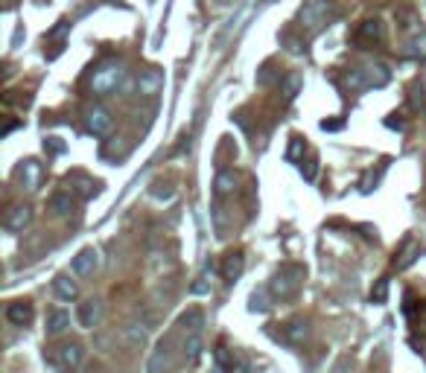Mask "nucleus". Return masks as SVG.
I'll list each match as a JSON object with an SVG mask.
<instances>
[{"label": "nucleus", "mask_w": 426, "mask_h": 373, "mask_svg": "<svg viewBox=\"0 0 426 373\" xmlns=\"http://www.w3.org/2000/svg\"><path fill=\"white\" fill-rule=\"evenodd\" d=\"M6 318H9V324H15V327H27L30 321H32V306L30 303H9L6 309Z\"/></svg>", "instance_id": "17"}, {"label": "nucleus", "mask_w": 426, "mask_h": 373, "mask_svg": "<svg viewBox=\"0 0 426 373\" xmlns=\"http://www.w3.org/2000/svg\"><path fill=\"white\" fill-rule=\"evenodd\" d=\"M105 155H126V146H123V143H111Z\"/></svg>", "instance_id": "36"}, {"label": "nucleus", "mask_w": 426, "mask_h": 373, "mask_svg": "<svg viewBox=\"0 0 426 373\" xmlns=\"http://www.w3.org/2000/svg\"><path fill=\"white\" fill-rule=\"evenodd\" d=\"M126 79V70L123 65H105L94 73V79H91V88L94 94H100V96H108V94H114L120 85H123Z\"/></svg>", "instance_id": "4"}, {"label": "nucleus", "mask_w": 426, "mask_h": 373, "mask_svg": "<svg viewBox=\"0 0 426 373\" xmlns=\"http://www.w3.org/2000/svg\"><path fill=\"white\" fill-rule=\"evenodd\" d=\"M275 82H281V73H277L272 65H263L260 73H257V85H275Z\"/></svg>", "instance_id": "26"}, {"label": "nucleus", "mask_w": 426, "mask_h": 373, "mask_svg": "<svg viewBox=\"0 0 426 373\" xmlns=\"http://www.w3.org/2000/svg\"><path fill=\"white\" fill-rule=\"evenodd\" d=\"M126 335H129L131 344H143V341H146V330H140V327H135V324L126 330Z\"/></svg>", "instance_id": "31"}, {"label": "nucleus", "mask_w": 426, "mask_h": 373, "mask_svg": "<svg viewBox=\"0 0 426 373\" xmlns=\"http://www.w3.org/2000/svg\"><path fill=\"white\" fill-rule=\"evenodd\" d=\"M41 181H44V167L35 158H27L21 164V184H23V190H27V193H39Z\"/></svg>", "instance_id": "8"}, {"label": "nucleus", "mask_w": 426, "mask_h": 373, "mask_svg": "<svg viewBox=\"0 0 426 373\" xmlns=\"http://www.w3.org/2000/svg\"><path fill=\"white\" fill-rule=\"evenodd\" d=\"M242 268H246V257H242L239 251H237V254H228V257H225V266H222V277H225L228 283H237L239 275H242Z\"/></svg>", "instance_id": "16"}, {"label": "nucleus", "mask_w": 426, "mask_h": 373, "mask_svg": "<svg viewBox=\"0 0 426 373\" xmlns=\"http://www.w3.org/2000/svg\"><path fill=\"white\" fill-rule=\"evenodd\" d=\"M211 275H213V268L208 266V268L202 271L199 283H193V295H204V292H211Z\"/></svg>", "instance_id": "27"}, {"label": "nucleus", "mask_w": 426, "mask_h": 373, "mask_svg": "<svg viewBox=\"0 0 426 373\" xmlns=\"http://www.w3.org/2000/svg\"><path fill=\"white\" fill-rule=\"evenodd\" d=\"M216 195H228V193H234V186H237V175H234V172H219V175H216Z\"/></svg>", "instance_id": "25"}, {"label": "nucleus", "mask_w": 426, "mask_h": 373, "mask_svg": "<svg viewBox=\"0 0 426 373\" xmlns=\"http://www.w3.org/2000/svg\"><path fill=\"white\" fill-rule=\"evenodd\" d=\"M178 324L184 327L187 332H202V327H204V312H202V309H187V312L181 315Z\"/></svg>", "instance_id": "20"}, {"label": "nucleus", "mask_w": 426, "mask_h": 373, "mask_svg": "<svg viewBox=\"0 0 426 373\" xmlns=\"http://www.w3.org/2000/svg\"><path fill=\"white\" fill-rule=\"evenodd\" d=\"M423 103H426V96H423V88H420V85H418V88L412 91V111L423 108Z\"/></svg>", "instance_id": "33"}, {"label": "nucleus", "mask_w": 426, "mask_h": 373, "mask_svg": "<svg viewBox=\"0 0 426 373\" xmlns=\"http://www.w3.org/2000/svg\"><path fill=\"white\" fill-rule=\"evenodd\" d=\"M100 321H103V301H100V297H91V301H85L79 306V324L82 327L94 330Z\"/></svg>", "instance_id": "13"}, {"label": "nucleus", "mask_w": 426, "mask_h": 373, "mask_svg": "<svg viewBox=\"0 0 426 373\" xmlns=\"http://www.w3.org/2000/svg\"><path fill=\"white\" fill-rule=\"evenodd\" d=\"M301 149H303V140H301V138H292V146H289V152H286V160H298Z\"/></svg>", "instance_id": "32"}, {"label": "nucleus", "mask_w": 426, "mask_h": 373, "mask_svg": "<svg viewBox=\"0 0 426 373\" xmlns=\"http://www.w3.org/2000/svg\"><path fill=\"white\" fill-rule=\"evenodd\" d=\"M82 359H85L82 344L70 341V344L56 347V350H53V356H50V362H53L58 370H76V367L82 365Z\"/></svg>", "instance_id": "5"}, {"label": "nucleus", "mask_w": 426, "mask_h": 373, "mask_svg": "<svg viewBox=\"0 0 426 373\" xmlns=\"http://www.w3.org/2000/svg\"><path fill=\"white\" fill-rule=\"evenodd\" d=\"M50 210L56 216H70V210H73V198H70V190L67 193H56L50 198Z\"/></svg>", "instance_id": "24"}, {"label": "nucleus", "mask_w": 426, "mask_h": 373, "mask_svg": "<svg viewBox=\"0 0 426 373\" xmlns=\"http://www.w3.org/2000/svg\"><path fill=\"white\" fill-rule=\"evenodd\" d=\"M385 39V27H383V21H362L359 23V30L354 32V41L359 47H374V44H380Z\"/></svg>", "instance_id": "7"}, {"label": "nucleus", "mask_w": 426, "mask_h": 373, "mask_svg": "<svg viewBox=\"0 0 426 373\" xmlns=\"http://www.w3.org/2000/svg\"><path fill=\"white\" fill-rule=\"evenodd\" d=\"M44 149H47V152H53V155H62L65 152V146L58 143V138H47L44 140Z\"/></svg>", "instance_id": "34"}, {"label": "nucleus", "mask_w": 426, "mask_h": 373, "mask_svg": "<svg viewBox=\"0 0 426 373\" xmlns=\"http://www.w3.org/2000/svg\"><path fill=\"white\" fill-rule=\"evenodd\" d=\"M32 222V207H27V204H15L6 213V219H3V228L6 231H12V233H21L23 228H27Z\"/></svg>", "instance_id": "11"}, {"label": "nucleus", "mask_w": 426, "mask_h": 373, "mask_svg": "<svg viewBox=\"0 0 426 373\" xmlns=\"http://www.w3.org/2000/svg\"><path fill=\"white\" fill-rule=\"evenodd\" d=\"M67 186H70V193H76L79 198H94L96 195V190H100V184H96L94 178H88L85 172H70L67 175Z\"/></svg>", "instance_id": "10"}, {"label": "nucleus", "mask_w": 426, "mask_h": 373, "mask_svg": "<svg viewBox=\"0 0 426 373\" xmlns=\"http://www.w3.org/2000/svg\"><path fill=\"white\" fill-rule=\"evenodd\" d=\"M301 85H303V76H301V73H289V76H284V79H281V88H284L286 103H292V99L298 96Z\"/></svg>", "instance_id": "23"}, {"label": "nucleus", "mask_w": 426, "mask_h": 373, "mask_svg": "<svg viewBox=\"0 0 426 373\" xmlns=\"http://www.w3.org/2000/svg\"><path fill=\"white\" fill-rule=\"evenodd\" d=\"M202 356V332H187V341H184V359L187 365H196Z\"/></svg>", "instance_id": "19"}, {"label": "nucleus", "mask_w": 426, "mask_h": 373, "mask_svg": "<svg viewBox=\"0 0 426 373\" xmlns=\"http://www.w3.org/2000/svg\"><path fill=\"white\" fill-rule=\"evenodd\" d=\"M96 266H100V254L94 251V248H82V251L73 257V275L76 277H91L94 271H96Z\"/></svg>", "instance_id": "9"}, {"label": "nucleus", "mask_w": 426, "mask_h": 373, "mask_svg": "<svg viewBox=\"0 0 426 373\" xmlns=\"http://www.w3.org/2000/svg\"><path fill=\"white\" fill-rule=\"evenodd\" d=\"M53 289H56V295L62 297V301H73V297L79 295V289H76V283H73L67 275H62V277H56L53 280Z\"/></svg>", "instance_id": "21"}, {"label": "nucleus", "mask_w": 426, "mask_h": 373, "mask_svg": "<svg viewBox=\"0 0 426 373\" xmlns=\"http://www.w3.org/2000/svg\"><path fill=\"white\" fill-rule=\"evenodd\" d=\"M406 56H412V58H420V61H426V32H418V35H412V39L406 41Z\"/></svg>", "instance_id": "22"}, {"label": "nucleus", "mask_w": 426, "mask_h": 373, "mask_svg": "<svg viewBox=\"0 0 426 373\" xmlns=\"http://www.w3.org/2000/svg\"><path fill=\"white\" fill-rule=\"evenodd\" d=\"M67 27H70V23H67V21H62V23H58V27H56L50 35H47V39H62V35L67 32Z\"/></svg>", "instance_id": "35"}, {"label": "nucleus", "mask_w": 426, "mask_h": 373, "mask_svg": "<svg viewBox=\"0 0 426 373\" xmlns=\"http://www.w3.org/2000/svg\"><path fill=\"white\" fill-rule=\"evenodd\" d=\"M388 70L383 65H371V67H356L348 73V88L350 91H371V88H383L388 85Z\"/></svg>", "instance_id": "3"}, {"label": "nucleus", "mask_w": 426, "mask_h": 373, "mask_svg": "<svg viewBox=\"0 0 426 373\" xmlns=\"http://www.w3.org/2000/svg\"><path fill=\"white\" fill-rule=\"evenodd\" d=\"M161 88H164V73L161 70H143L138 76V91L143 96H155Z\"/></svg>", "instance_id": "14"}, {"label": "nucleus", "mask_w": 426, "mask_h": 373, "mask_svg": "<svg viewBox=\"0 0 426 373\" xmlns=\"http://www.w3.org/2000/svg\"><path fill=\"white\" fill-rule=\"evenodd\" d=\"M111 126H114V120H111V114H108L105 108H91L88 111V131L91 134H96V138H105V134L111 131Z\"/></svg>", "instance_id": "12"}, {"label": "nucleus", "mask_w": 426, "mask_h": 373, "mask_svg": "<svg viewBox=\"0 0 426 373\" xmlns=\"http://www.w3.org/2000/svg\"><path fill=\"white\" fill-rule=\"evenodd\" d=\"M321 129H330V131H336V129H342V122H327V120H324V122H321Z\"/></svg>", "instance_id": "37"}, {"label": "nucleus", "mask_w": 426, "mask_h": 373, "mask_svg": "<svg viewBox=\"0 0 426 373\" xmlns=\"http://www.w3.org/2000/svg\"><path fill=\"white\" fill-rule=\"evenodd\" d=\"M248 309H251V312H260V315L269 312V303H266V289H260V292L251 295V306H248Z\"/></svg>", "instance_id": "28"}, {"label": "nucleus", "mask_w": 426, "mask_h": 373, "mask_svg": "<svg viewBox=\"0 0 426 373\" xmlns=\"http://www.w3.org/2000/svg\"><path fill=\"white\" fill-rule=\"evenodd\" d=\"M70 327V312L67 309H50V312H47V335H50V339H56V335H62L65 330Z\"/></svg>", "instance_id": "15"}, {"label": "nucleus", "mask_w": 426, "mask_h": 373, "mask_svg": "<svg viewBox=\"0 0 426 373\" xmlns=\"http://www.w3.org/2000/svg\"><path fill=\"white\" fill-rule=\"evenodd\" d=\"M301 280H303V268L295 266V263H286V266L277 268V275L272 277L269 292H272V297H277V301H289V297L298 295Z\"/></svg>", "instance_id": "2"}, {"label": "nucleus", "mask_w": 426, "mask_h": 373, "mask_svg": "<svg viewBox=\"0 0 426 373\" xmlns=\"http://www.w3.org/2000/svg\"><path fill=\"white\" fill-rule=\"evenodd\" d=\"M301 175L307 181H315V175H319V164H315V160H307V164H303L301 160Z\"/></svg>", "instance_id": "30"}, {"label": "nucleus", "mask_w": 426, "mask_h": 373, "mask_svg": "<svg viewBox=\"0 0 426 373\" xmlns=\"http://www.w3.org/2000/svg\"><path fill=\"white\" fill-rule=\"evenodd\" d=\"M310 339V324L307 321H289L286 324V341L289 344H303Z\"/></svg>", "instance_id": "18"}, {"label": "nucleus", "mask_w": 426, "mask_h": 373, "mask_svg": "<svg viewBox=\"0 0 426 373\" xmlns=\"http://www.w3.org/2000/svg\"><path fill=\"white\" fill-rule=\"evenodd\" d=\"M385 297H388V280H380L376 283V289L371 292V301L374 303H385Z\"/></svg>", "instance_id": "29"}, {"label": "nucleus", "mask_w": 426, "mask_h": 373, "mask_svg": "<svg viewBox=\"0 0 426 373\" xmlns=\"http://www.w3.org/2000/svg\"><path fill=\"white\" fill-rule=\"evenodd\" d=\"M336 15L339 12H336L333 0H307L298 12V21H301V27L307 30V35H319L324 27H330L336 21Z\"/></svg>", "instance_id": "1"}, {"label": "nucleus", "mask_w": 426, "mask_h": 373, "mask_svg": "<svg viewBox=\"0 0 426 373\" xmlns=\"http://www.w3.org/2000/svg\"><path fill=\"white\" fill-rule=\"evenodd\" d=\"M173 356H175V350H173V335H164V339L158 341L152 359H149V373H167L169 367L175 365Z\"/></svg>", "instance_id": "6"}]
</instances>
